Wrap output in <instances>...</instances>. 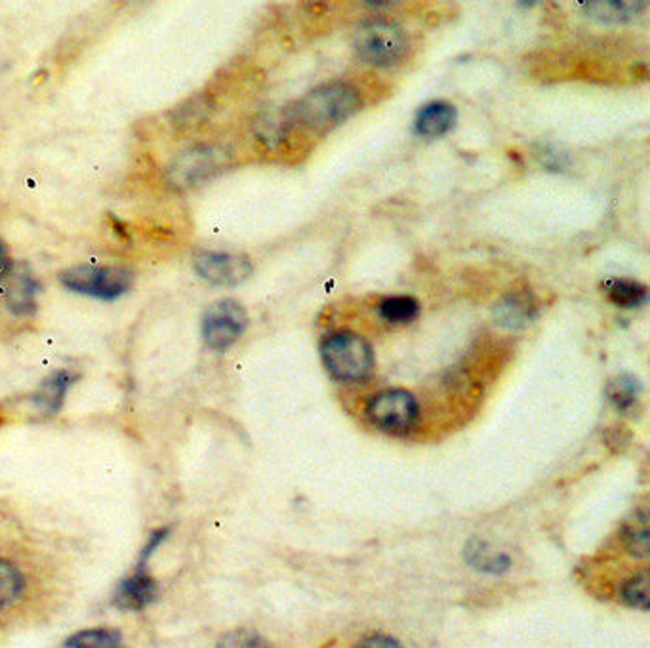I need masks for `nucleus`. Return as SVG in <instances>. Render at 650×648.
<instances>
[{"mask_svg":"<svg viewBox=\"0 0 650 648\" xmlns=\"http://www.w3.org/2000/svg\"><path fill=\"white\" fill-rule=\"evenodd\" d=\"M361 92L345 82L317 88L298 103V118L311 130H329L361 107Z\"/></svg>","mask_w":650,"mask_h":648,"instance_id":"1","label":"nucleus"},{"mask_svg":"<svg viewBox=\"0 0 650 648\" xmlns=\"http://www.w3.org/2000/svg\"><path fill=\"white\" fill-rule=\"evenodd\" d=\"M322 361L334 378L361 382L374 371V351L365 338L351 332H338L322 342Z\"/></svg>","mask_w":650,"mask_h":648,"instance_id":"2","label":"nucleus"},{"mask_svg":"<svg viewBox=\"0 0 650 648\" xmlns=\"http://www.w3.org/2000/svg\"><path fill=\"white\" fill-rule=\"evenodd\" d=\"M353 46L358 58L376 67L399 64L409 50V35L391 22L374 20L358 27Z\"/></svg>","mask_w":650,"mask_h":648,"instance_id":"3","label":"nucleus"},{"mask_svg":"<svg viewBox=\"0 0 650 648\" xmlns=\"http://www.w3.org/2000/svg\"><path fill=\"white\" fill-rule=\"evenodd\" d=\"M61 284L69 291L100 299H115L123 296L132 284V273L123 268H95L79 265L59 275Z\"/></svg>","mask_w":650,"mask_h":648,"instance_id":"4","label":"nucleus"},{"mask_svg":"<svg viewBox=\"0 0 650 648\" xmlns=\"http://www.w3.org/2000/svg\"><path fill=\"white\" fill-rule=\"evenodd\" d=\"M368 420L388 433H404L417 425L420 407L414 395L404 389H386L366 407Z\"/></svg>","mask_w":650,"mask_h":648,"instance_id":"5","label":"nucleus"},{"mask_svg":"<svg viewBox=\"0 0 650 648\" xmlns=\"http://www.w3.org/2000/svg\"><path fill=\"white\" fill-rule=\"evenodd\" d=\"M247 325L249 317L239 302L219 299L206 309L203 336L213 350H227L241 338Z\"/></svg>","mask_w":650,"mask_h":648,"instance_id":"6","label":"nucleus"},{"mask_svg":"<svg viewBox=\"0 0 650 648\" xmlns=\"http://www.w3.org/2000/svg\"><path fill=\"white\" fill-rule=\"evenodd\" d=\"M195 270L208 283L235 286L252 275V263L247 255L203 250L195 255Z\"/></svg>","mask_w":650,"mask_h":648,"instance_id":"7","label":"nucleus"},{"mask_svg":"<svg viewBox=\"0 0 650 648\" xmlns=\"http://www.w3.org/2000/svg\"><path fill=\"white\" fill-rule=\"evenodd\" d=\"M226 154L218 147H193L175 159L170 168L169 180L178 187H190L193 183L214 174L221 164H226Z\"/></svg>","mask_w":650,"mask_h":648,"instance_id":"8","label":"nucleus"},{"mask_svg":"<svg viewBox=\"0 0 650 648\" xmlns=\"http://www.w3.org/2000/svg\"><path fill=\"white\" fill-rule=\"evenodd\" d=\"M159 595V586L144 570L126 578L115 591V605L123 611H141Z\"/></svg>","mask_w":650,"mask_h":648,"instance_id":"9","label":"nucleus"},{"mask_svg":"<svg viewBox=\"0 0 650 648\" xmlns=\"http://www.w3.org/2000/svg\"><path fill=\"white\" fill-rule=\"evenodd\" d=\"M75 379H77V376L67 371H58L50 374L48 378L44 379L43 386L38 387L37 394L33 395L35 407L43 414H56L59 408H61V405H64L67 389L73 386Z\"/></svg>","mask_w":650,"mask_h":648,"instance_id":"10","label":"nucleus"},{"mask_svg":"<svg viewBox=\"0 0 650 648\" xmlns=\"http://www.w3.org/2000/svg\"><path fill=\"white\" fill-rule=\"evenodd\" d=\"M458 111L453 103L432 102L418 111L417 130L422 136H443L453 128Z\"/></svg>","mask_w":650,"mask_h":648,"instance_id":"11","label":"nucleus"},{"mask_svg":"<svg viewBox=\"0 0 650 648\" xmlns=\"http://www.w3.org/2000/svg\"><path fill=\"white\" fill-rule=\"evenodd\" d=\"M10 284L7 291V306L14 314L23 315L35 311V298H37L38 284L27 271L10 275Z\"/></svg>","mask_w":650,"mask_h":648,"instance_id":"12","label":"nucleus"},{"mask_svg":"<svg viewBox=\"0 0 650 648\" xmlns=\"http://www.w3.org/2000/svg\"><path fill=\"white\" fill-rule=\"evenodd\" d=\"M643 2H584L585 14L601 23H624L639 14Z\"/></svg>","mask_w":650,"mask_h":648,"instance_id":"13","label":"nucleus"},{"mask_svg":"<svg viewBox=\"0 0 650 648\" xmlns=\"http://www.w3.org/2000/svg\"><path fill=\"white\" fill-rule=\"evenodd\" d=\"M605 292H607L608 299L616 304V306L634 307L643 306L647 298H649V291L647 286L636 281H628V278H613L605 283Z\"/></svg>","mask_w":650,"mask_h":648,"instance_id":"14","label":"nucleus"},{"mask_svg":"<svg viewBox=\"0 0 650 648\" xmlns=\"http://www.w3.org/2000/svg\"><path fill=\"white\" fill-rule=\"evenodd\" d=\"M639 395H641V384L631 374H620V376H616V378L608 382V401L613 402L614 407L622 410V412L636 407L637 402H639Z\"/></svg>","mask_w":650,"mask_h":648,"instance_id":"15","label":"nucleus"},{"mask_svg":"<svg viewBox=\"0 0 650 648\" xmlns=\"http://www.w3.org/2000/svg\"><path fill=\"white\" fill-rule=\"evenodd\" d=\"M466 555H468L469 565H474L477 570L498 575V572H504V570L510 568V557L508 555L494 554V552H490L489 547L481 544V542H477V539H474L469 544Z\"/></svg>","mask_w":650,"mask_h":648,"instance_id":"16","label":"nucleus"},{"mask_svg":"<svg viewBox=\"0 0 650 648\" xmlns=\"http://www.w3.org/2000/svg\"><path fill=\"white\" fill-rule=\"evenodd\" d=\"M123 637L115 629L98 627V629H84L69 637L67 648H118Z\"/></svg>","mask_w":650,"mask_h":648,"instance_id":"17","label":"nucleus"},{"mask_svg":"<svg viewBox=\"0 0 650 648\" xmlns=\"http://www.w3.org/2000/svg\"><path fill=\"white\" fill-rule=\"evenodd\" d=\"M420 314V304L412 296H391L380 304V315L389 322H409Z\"/></svg>","mask_w":650,"mask_h":648,"instance_id":"18","label":"nucleus"},{"mask_svg":"<svg viewBox=\"0 0 650 648\" xmlns=\"http://www.w3.org/2000/svg\"><path fill=\"white\" fill-rule=\"evenodd\" d=\"M531 299L520 294H513L510 298L502 299L497 307V317L505 327H520L531 317Z\"/></svg>","mask_w":650,"mask_h":648,"instance_id":"19","label":"nucleus"},{"mask_svg":"<svg viewBox=\"0 0 650 648\" xmlns=\"http://www.w3.org/2000/svg\"><path fill=\"white\" fill-rule=\"evenodd\" d=\"M626 544L631 554L637 557H647L649 554V519L645 513H637L636 518L628 521L624 528Z\"/></svg>","mask_w":650,"mask_h":648,"instance_id":"20","label":"nucleus"},{"mask_svg":"<svg viewBox=\"0 0 650 648\" xmlns=\"http://www.w3.org/2000/svg\"><path fill=\"white\" fill-rule=\"evenodd\" d=\"M22 572L12 562L0 559V609L12 605L22 595Z\"/></svg>","mask_w":650,"mask_h":648,"instance_id":"21","label":"nucleus"},{"mask_svg":"<svg viewBox=\"0 0 650 648\" xmlns=\"http://www.w3.org/2000/svg\"><path fill=\"white\" fill-rule=\"evenodd\" d=\"M624 599L626 603L641 611H649V576L637 575L624 586Z\"/></svg>","mask_w":650,"mask_h":648,"instance_id":"22","label":"nucleus"},{"mask_svg":"<svg viewBox=\"0 0 650 648\" xmlns=\"http://www.w3.org/2000/svg\"><path fill=\"white\" fill-rule=\"evenodd\" d=\"M216 648H270V645L252 629H235L224 635Z\"/></svg>","mask_w":650,"mask_h":648,"instance_id":"23","label":"nucleus"},{"mask_svg":"<svg viewBox=\"0 0 650 648\" xmlns=\"http://www.w3.org/2000/svg\"><path fill=\"white\" fill-rule=\"evenodd\" d=\"M12 271H14V262L10 258L7 245L0 241V283H7L10 275H12Z\"/></svg>","mask_w":650,"mask_h":648,"instance_id":"24","label":"nucleus"},{"mask_svg":"<svg viewBox=\"0 0 650 648\" xmlns=\"http://www.w3.org/2000/svg\"><path fill=\"white\" fill-rule=\"evenodd\" d=\"M357 648H402L399 643L388 637V635H373L361 643Z\"/></svg>","mask_w":650,"mask_h":648,"instance_id":"25","label":"nucleus"},{"mask_svg":"<svg viewBox=\"0 0 650 648\" xmlns=\"http://www.w3.org/2000/svg\"><path fill=\"white\" fill-rule=\"evenodd\" d=\"M167 534H169V531H167V528H162V531L155 532L153 536L149 538V544H147V546L144 547V552H141V562H146L147 559L151 557V554H153L155 549L161 546V542L162 539H164V536H167Z\"/></svg>","mask_w":650,"mask_h":648,"instance_id":"26","label":"nucleus"}]
</instances>
